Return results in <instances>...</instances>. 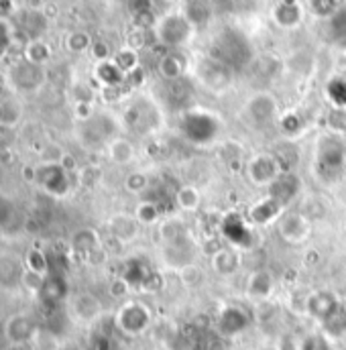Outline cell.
Returning <instances> with one entry per match:
<instances>
[{"label": "cell", "mask_w": 346, "mask_h": 350, "mask_svg": "<svg viewBox=\"0 0 346 350\" xmlns=\"http://www.w3.org/2000/svg\"><path fill=\"white\" fill-rule=\"evenodd\" d=\"M90 350H114V340L106 332H96L90 340Z\"/></svg>", "instance_id": "obj_42"}, {"label": "cell", "mask_w": 346, "mask_h": 350, "mask_svg": "<svg viewBox=\"0 0 346 350\" xmlns=\"http://www.w3.org/2000/svg\"><path fill=\"white\" fill-rule=\"evenodd\" d=\"M279 126H281V131L285 133V135H297L300 131H302V118L295 114V112H289V114H283L281 116V120H279Z\"/></svg>", "instance_id": "obj_38"}, {"label": "cell", "mask_w": 346, "mask_h": 350, "mask_svg": "<svg viewBox=\"0 0 346 350\" xmlns=\"http://www.w3.org/2000/svg\"><path fill=\"white\" fill-rule=\"evenodd\" d=\"M37 334V322L29 314H12L4 322V338L12 347H25L29 345Z\"/></svg>", "instance_id": "obj_8"}, {"label": "cell", "mask_w": 346, "mask_h": 350, "mask_svg": "<svg viewBox=\"0 0 346 350\" xmlns=\"http://www.w3.org/2000/svg\"><path fill=\"white\" fill-rule=\"evenodd\" d=\"M304 189V183L302 179L297 177V174L293 172H283L279 175L269 187H267V196L273 198L275 202H279L283 208H287Z\"/></svg>", "instance_id": "obj_10"}, {"label": "cell", "mask_w": 346, "mask_h": 350, "mask_svg": "<svg viewBox=\"0 0 346 350\" xmlns=\"http://www.w3.org/2000/svg\"><path fill=\"white\" fill-rule=\"evenodd\" d=\"M124 187H127L131 193H143V191L149 187V177L143 174V172H133V174L127 175Z\"/></svg>", "instance_id": "obj_36"}, {"label": "cell", "mask_w": 346, "mask_h": 350, "mask_svg": "<svg viewBox=\"0 0 346 350\" xmlns=\"http://www.w3.org/2000/svg\"><path fill=\"white\" fill-rule=\"evenodd\" d=\"M206 350H226V340H224V336H220V334L212 336V338L206 342Z\"/></svg>", "instance_id": "obj_48"}, {"label": "cell", "mask_w": 346, "mask_h": 350, "mask_svg": "<svg viewBox=\"0 0 346 350\" xmlns=\"http://www.w3.org/2000/svg\"><path fill=\"white\" fill-rule=\"evenodd\" d=\"M179 133L194 145H208L218 135V120L204 112H185L179 120Z\"/></svg>", "instance_id": "obj_4"}, {"label": "cell", "mask_w": 346, "mask_h": 350, "mask_svg": "<svg viewBox=\"0 0 346 350\" xmlns=\"http://www.w3.org/2000/svg\"><path fill=\"white\" fill-rule=\"evenodd\" d=\"M328 126L332 129V133L341 135L345 133L346 129V112L343 108H334L330 114H328Z\"/></svg>", "instance_id": "obj_40"}, {"label": "cell", "mask_w": 346, "mask_h": 350, "mask_svg": "<svg viewBox=\"0 0 346 350\" xmlns=\"http://www.w3.org/2000/svg\"><path fill=\"white\" fill-rule=\"evenodd\" d=\"M273 155L277 157L283 172H293V165H297V151L293 145H281Z\"/></svg>", "instance_id": "obj_35"}, {"label": "cell", "mask_w": 346, "mask_h": 350, "mask_svg": "<svg viewBox=\"0 0 346 350\" xmlns=\"http://www.w3.org/2000/svg\"><path fill=\"white\" fill-rule=\"evenodd\" d=\"M191 33V23L181 14H170L157 25V41L168 47L181 45Z\"/></svg>", "instance_id": "obj_9"}, {"label": "cell", "mask_w": 346, "mask_h": 350, "mask_svg": "<svg viewBox=\"0 0 346 350\" xmlns=\"http://www.w3.org/2000/svg\"><path fill=\"white\" fill-rule=\"evenodd\" d=\"M345 230H346V224H345Z\"/></svg>", "instance_id": "obj_57"}, {"label": "cell", "mask_w": 346, "mask_h": 350, "mask_svg": "<svg viewBox=\"0 0 346 350\" xmlns=\"http://www.w3.org/2000/svg\"><path fill=\"white\" fill-rule=\"evenodd\" d=\"M273 287H275V279L273 275L267 271V269H257L253 271L249 277H247V293L253 297V299H267L271 293H273Z\"/></svg>", "instance_id": "obj_17"}, {"label": "cell", "mask_w": 346, "mask_h": 350, "mask_svg": "<svg viewBox=\"0 0 346 350\" xmlns=\"http://www.w3.org/2000/svg\"><path fill=\"white\" fill-rule=\"evenodd\" d=\"M283 350H285V349H283ZM291 350H302V349H291Z\"/></svg>", "instance_id": "obj_54"}, {"label": "cell", "mask_w": 346, "mask_h": 350, "mask_svg": "<svg viewBox=\"0 0 346 350\" xmlns=\"http://www.w3.org/2000/svg\"><path fill=\"white\" fill-rule=\"evenodd\" d=\"M43 72H41V66H35V64H31V62H23V64H16L14 68H12V82H14V86L21 88V90H33V88H37L41 84V80H33L31 76H41Z\"/></svg>", "instance_id": "obj_22"}, {"label": "cell", "mask_w": 346, "mask_h": 350, "mask_svg": "<svg viewBox=\"0 0 346 350\" xmlns=\"http://www.w3.org/2000/svg\"><path fill=\"white\" fill-rule=\"evenodd\" d=\"M185 18H187L189 23H204V21L208 18V10L204 8V4H200V2H191V4L187 6V14H185Z\"/></svg>", "instance_id": "obj_43"}, {"label": "cell", "mask_w": 346, "mask_h": 350, "mask_svg": "<svg viewBox=\"0 0 346 350\" xmlns=\"http://www.w3.org/2000/svg\"><path fill=\"white\" fill-rule=\"evenodd\" d=\"M92 53L98 62H108V55H110V49L106 43L98 41V43H92Z\"/></svg>", "instance_id": "obj_46"}, {"label": "cell", "mask_w": 346, "mask_h": 350, "mask_svg": "<svg viewBox=\"0 0 346 350\" xmlns=\"http://www.w3.org/2000/svg\"><path fill=\"white\" fill-rule=\"evenodd\" d=\"M66 45H68V49H70V51H74V53H82V51H86L88 47H92V41H90V35L84 33V31H74V33L68 37Z\"/></svg>", "instance_id": "obj_37"}, {"label": "cell", "mask_w": 346, "mask_h": 350, "mask_svg": "<svg viewBox=\"0 0 346 350\" xmlns=\"http://www.w3.org/2000/svg\"><path fill=\"white\" fill-rule=\"evenodd\" d=\"M129 291H131V285H129L122 277H118V279H116V281H112V285H110V293H112V297H124Z\"/></svg>", "instance_id": "obj_45"}, {"label": "cell", "mask_w": 346, "mask_h": 350, "mask_svg": "<svg viewBox=\"0 0 346 350\" xmlns=\"http://www.w3.org/2000/svg\"><path fill=\"white\" fill-rule=\"evenodd\" d=\"M330 350H336V349H332V347H330Z\"/></svg>", "instance_id": "obj_55"}, {"label": "cell", "mask_w": 346, "mask_h": 350, "mask_svg": "<svg viewBox=\"0 0 346 350\" xmlns=\"http://www.w3.org/2000/svg\"><path fill=\"white\" fill-rule=\"evenodd\" d=\"M328 96L332 98V102L336 104V106H346V82L345 80H341V78H336V80H332L330 84H328Z\"/></svg>", "instance_id": "obj_39"}, {"label": "cell", "mask_w": 346, "mask_h": 350, "mask_svg": "<svg viewBox=\"0 0 346 350\" xmlns=\"http://www.w3.org/2000/svg\"><path fill=\"white\" fill-rule=\"evenodd\" d=\"M14 12V0H0V21H6Z\"/></svg>", "instance_id": "obj_49"}, {"label": "cell", "mask_w": 346, "mask_h": 350, "mask_svg": "<svg viewBox=\"0 0 346 350\" xmlns=\"http://www.w3.org/2000/svg\"><path fill=\"white\" fill-rule=\"evenodd\" d=\"M149 324H151V310L137 299L124 301L114 316V328L127 336L143 334L149 328Z\"/></svg>", "instance_id": "obj_3"}, {"label": "cell", "mask_w": 346, "mask_h": 350, "mask_svg": "<svg viewBox=\"0 0 346 350\" xmlns=\"http://www.w3.org/2000/svg\"><path fill=\"white\" fill-rule=\"evenodd\" d=\"M183 234H187V232H185L183 224H181L179 220H175V218H165V220L159 224V237H161L163 247L175 243V241L181 239Z\"/></svg>", "instance_id": "obj_30"}, {"label": "cell", "mask_w": 346, "mask_h": 350, "mask_svg": "<svg viewBox=\"0 0 346 350\" xmlns=\"http://www.w3.org/2000/svg\"><path fill=\"white\" fill-rule=\"evenodd\" d=\"M277 114V102L269 94H259L249 102V116L255 122H269Z\"/></svg>", "instance_id": "obj_21"}, {"label": "cell", "mask_w": 346, "mask_h": 350, "mask_svg": "<svg viewBox=\"0 0 346 350\" xmlns=\"http://www.w3.org/2000/svg\"><path fill=\"white\" fill-rule=\"evenodd\" d=\"M200 202H202V196L198 191V187L194 185H181L177 187V191L173 193V204L175 208L183 210V212H194L200 208Z\"/></svg>", "instance_id": "obj_24"}, {"label": "cell", "mask_w": 346, "mask_h": 350, "mask_svg": "<svg viewBox=\"0 0 346 350\" xmlns=\"http://www.w3.org/2000/svg\"><path fill=\"white\" fill-rule=\"evenodd\" d=\"M135 218L139 220L141 226H149V224H155L159 218H161V210L157 206V202L153 200H143L137 210H135Z\"/></svg>", "instance_id": "obj_28"}, {"label": "cell", "mask_w": 346, "mask_h": 350, "mask_svg": "<svg viewBox=\"0 0 346 350\" xmlns=\"http://www.w3.org/2000/svg\"><path fill=\"white\" fill-rule=\"evenodd\" d=\"M108 228H110L112 239H116L120 245H129V243H133L139 237L141 224H139V220L133 214L120 212V214H114L108 220Z\"/></svg>", "instance_id": "obj_14"}, {"label": "cell", "mask_w": 346, "mask_h": 350, "mask_svg": "<svg viewBox=\"0 0 346 350\" xmlns=\"http://www.w3.org/2000/svg\"><path fill=\"white\" fill-rule=\"evenodd\" d=\"M310 6L318 16H330L336 10L338 0H310Z\"/></svg>", "instance_id": "obj_41"}, {"label": "cell", "mask_w": 346, "mask_h": 350, "mask_svg": "<svg viewBox=\"0 0 346 350\" xmlns=\"http://www.w3.org/2000/svg\"><path fill=\"white\" fill-rule=\"evenodd\" d=\"M343 340H345V342H346V336H345V338H343Z\"/></svg>", "instance_id": "obj_56"}, {"label": "cell", "mask_w": 346, "mask_h": 350, "mask_svg": "<svg viewBox=\"0 0 346 350\" xmlns=\"http://www.w3.org/2000/svg\"><path fill=\"white\" fill-rule=\"evenodd\" d=\"M338 306H341L338 297H336L332 291H326V289L310 293V295L306 297V304H304L306 314H308L310 318L318 320L320 324H322L324 320H328V318L338 310Z\"/></svg>", "instance_id": "obj_11"}, {"label": "cell", "mask_w": 346, "mask_h": 350, "mask_svg": "<svg viewBox=\"0 0 346 350\" xmlns=\"http://www.w3.org/2000/svg\"><path fill=\"white\" fill-rule=\"evenodd\" d=\"M220 232H222V237L232 247H241V249L253 247V230H251V224H249L247 216H243L241 212L226 214L220 220Z\"/></svg>", "instance_id": "obj_7"}, {"label": "cell", "mask_w": 346, "mask_h": 350, "mask_svg": "<svg viewBox=\"0 0 346 350\" xmlns=\"http://www.w3.org/2000/svg\"><path fill=\"white\" fill-rule=\"evenodd\" d=\"M304 262H306L308 267H312V265H318V262H320V251H316V249H310V251L306 253V257H304Z\"/></svg>", "instance_id": "obj_50"}, {"label": "cell", "mask_w": 346, "mask_h": 350, "mask_svg": "<svg viewBox=\"0 0 346 350\" xmlns=\"http://www.w3.org/2000/svg\"><path fill=\"white\" fill-rule=\"evenodd\" d=\"M314 170L324 181H338L346 172V143L343 135L324 133L314 151Z\"/></svg>", "instance_id": "obj_1"}, {"label": "cell", "mask_w": 346, "mask_h": 350, "mask_svg": "<svg viewBox=\"0 0 346 350\" xmlns=\"http://www.w3.org/2000/svg\"><path fill=\"white\" fill-rule=\"evenodd\" d=\"M74 249L82 255H92L100 249V237L94 228H82L74 234Z\"/></svg>", "instance_id": "obj_26"}, {"label": "cell", "mask_w": 346, "mask_h": 350, "mask_svg": "<svg viewBox=\"0 0 346 350\" xmlns=\"http://www.w3.org/2000/svg\"><path fill=\"white\" fill-rule=\"evenodd\" d=\"M247 326H249V314L239 306L224 308L218 318V330H220V336H224V338L245 332Z\"/></svg>", "instance_id": "obj_15"}, {"label": "cell", "mask_w": 346, "mask_h": 350, "mask_svg": "<svg viewBox=\"0 0 346 350\" xmlns=\"http://www.w3.org/2000/svg\"><path fill=\"white\" fill-rule=\"evenodd\" d=\"M283 212H285V208H283L279 202H275L273 198L267 196V198L259 200L255 206L249 208L247 220H249V224H253V226H265V224L277 222L279 216H281Z\"/></svg>", "instance_id": "obj_13"}, {"label": "cell", "mask_w": 346, "mask_h": 350, "mask_svg": "<svg viewBox=\"0 0 346 350\" xmlns=\"http://www.w3.org/2000/svg\"><path fill=\"white\" fill-rule=\"evenodd\" d=\"M145 35H147V29H139V27H137V29L129 35V47L135 49V51H139L141 47H145V45H147V37H145Z\"/></svg>", "instance_id": "obj_44"}, {"label": "cell", "mask_w": 346, "mask_h": 350, "mask_svg": "<svg viewBox=\"0 0 346 350\" xmlns=\"http://www.w3.org/2000/svg\"><path fill=\"white\" fill-rule=\"evenodd\" d=\"M210 265L214 269V273L222 275V277H228V275H235L241 267V257L237 251L232 249H226L222 247L220 251H216L212 257H210Z\"/></svg>", "instance_id": "obj_20"}, {"label": "cell", "mask_w": 346, "mask_h": 350, "mask_svg": "<svg viewBox=\"0 0 346 350\" xmlns=\"http://www.w3.org/2000/svg\"><path fill=\"white\" fill-rule=\"evenodd\" d=\"M118 68H120V72H124V74H131L133 70H137L139 68V57H137V51L135 49H131V47H127V49H120L116 55H114V59H112Z\"/></svg>", "instance_id": "obj_34"}, {"label": "cell", "mask_w": 346, "mask_h": 350, "mask_svg": "<svg viewBox=\"0 0 346 350\" xmlns=\"http://www.w3.org/2000/svg\"><path fill=\"white\" fill-rule=\"evenodd\" d=\"M183 70H185V59L179 57V55H175V53L165 55V57L159 62V72H161V76L168 78V80H179L181 74H183Z\"/></svg>", "instance_id": "obj_29"}, {"label": "cell", "mask_w": 346, "mask_h": 350, "mask_svg": "<svg viewBox=\"0 0 346 350\" xmlns=\"http://www.w3.org/2000/svg\"><path fill=\"white\" fill-rule=\"evenodd\" d=\"M177 275H179V281H181L185 287H189V289H191V287H198V285L204 281V271H202V267L196 265V262H189V265L177 269Z\"/></svg>", "instance_id": "obj_33"}, {"label": "cell", "mask_w": 346, "mask_h": 350, "mask_svg": "<svg viewBox=\"0 0 346 350\" xmlns=\"http://www.w3.org/2000/svg\"><path fill=\"white\" fill-rule=\"evenodd\" d=\"M151 275H153V269L149 267V262L143 259H131L124 262L120 277L131 285V289H143Z\"/></svg>", "instance_id": "obj_18"}, {"label": "cell", "mask_w": 346, "mask_h": 350, "mask_svg": "<svg viewBox=\"0 0 346 350\" xmlns=\"http://www.w3.org/2000/svg\"><path fill=\"white\" fill-rule=\"evenodd\" d=\"M68 295V283L62 275H47L39 285V297L47 304L64 301Z\"/></svg>", "instance_id": "obj_19"}, {"label": "cell", "mask_w": 346, "mask_h": 350, "mask_svg": "<svg viewBox=\"0 0 346 350\" xmlns=\"http://www.w3.org/2000/svg\"><path fill=\"white\" fill-rule=\"evenodd\" d=\"M49 55H51V49L47 47V43H43L39 39L31 41L25 49V59L35 64V66H43L49 59Z\"/></svg>", "instance_id": "obj_32"}, {"label": "cell", "mask_w": 346, "mask_h": 350, "mask_svg": "<svg viewBox=\"0 0 346 350\" xmlns=\"http://www.w3.org/2000/svg\"><path fill=\"white\" fill-rule=\"evenodd\" d=\"M10 43V31H8V25L6 21H0V55L4 53V49L8 47Z\"/></svg>", "instance_id": "obj_47"}, {"label": "cell", "mask_w": 346, "mask_h": 350, "mask_svg": "<svg viewBox=\"0 0 346 350\" xmlns=\"http://www.w3.org/2000/svg\"><path fill=\"white\" fill-rule=\"evenodd\" d=\"M72 314L80 322H94L102 314V304L94 293H78L72 299Z\"/></svg>", "instance_id": "obj_16"}, {"label": "cell", "mask_w": 346, "mask_h": 350, "mask_svg": "<svg viewBox=\"0 0 346 350\" xmlns=\"http://www.w3.org/2000/svg\"><path fill=\"white\" fill-rule=\"evenodd\" d=\"M84 124V141L90 147H108L116 139V124L108 116H92Z\"/></svg>", "instance_id": "obj_12"}, {"label": "cell", "mask_w": 346, "mask_h": 350, "mask_svg": "<svg viewBox=\"0 0 346 350\" xmlns=\"http://www.w3.org/2000/svg\"><path fill=\"white\" fill-rule=\"evenodd\" d=\"M245 174L255 185L269 187L279 175L283 174V170L273 153H259L245 163Z\"/></svg>", "instance_id": "obj_6"}, {"label": "cell", "mask_w": 346, "mask_h": 350, "mask_svg": "<svg viewBox=\"0 0 346 350\" xmlns=\"http://www.w3.org/2000/svg\"><path fill=\"white\" fill-rule=\"evenodd\" d=\"M96 76L106 88L120 86L124 82V78H127V74L120 72V68L114 62H100L98 70H96Z\"/></svg>", "instance_id": "obj_25"}, {"label": "cell", "mask_w": 346, "mask_h": 350, "mask_svg": "<svg viewBox=\"0 0 346 350\" xmlns=\"http://www.w3.org/2000/svg\"><path fill=\"white\" fill-rule=\"evenodd\" d=\"M108 157H110V161L116 163V165H129V163L135 161L137 151H135V145H133L129 139L116 137V139L108 145Z\"/></svg>", "instance_id": "obj_23"}, {"label": "cell", "mask_w": 346, "mask_h": 350, "mask_svg": "<svg viewBox=\"0 0 346 350\" xmlns=\"http://www.w3.org/2000/svg\"><path fill=\"white\" fill-rule=\"evenodd\" d=\"M300 18H302V10H300L297 4H283V2H281V4L275 8V21H277L281 27H293V25L300 23Z\"/></svg>", "instance_id": "obj_31"}, {"label": "cell", "mask_w": 346, "mask_h": 350, "mask_svg": "<svg viewBox=\"0 0 346 350\" xmlns=\"http://www.w3.org/2000/svg\"><path fill=\"white\" fill-rule=\"evenodd\" d=\"M322 328L324 332L330 336V338H345L346 336V308L341 304L338 310L322 322Z\"/></svg>", "instance_id": "obj_27"}, {"label": "cell", "mask_w": 346, "mask_h": 350, "mask_svg": "<svg viewBox=\"0 0 346 350\" xmlns=\"http://www.w3.org/2000/svg\"><path fill=\"white\" fill-rule=\"evenodd\" d=\"M275 224H277L281 239L287 245H304L312 237V220L306 218L302 212L285 210Z\"/></svg>", "instance_id": "obj_5"}, {"label": "cell", "mask_w": 346, "mask_h": 350, "mask_svg": "<svg viewBox=\"0 0 346 350\" xmlns=\"http://www.w3.org/2000/svg\"><path fill=\"white\" fill-rule=\"evenodd\" d=\"M259 350H279V349H275V347H263V349Z\"/></svg>", "instance_id": "obj_52"}, {"label": "cell", "mask_w": 346, "mask_h": 350, "mask_svg": "<svg viewBox=\"0 0 346 350\" xmlns=\"http://www.w3.org/2000/svg\"><path fill=\"white\" fill-rule=\"evenodd\" d=\"M62 350H78V349H76V347H74V345H68V347H66V349H62Z\"/></svg>", "instance_id": "obj_51"}, {"label": "cell", "mask_w": 346, "mask_h": 350, "mask_svg": "<svg viewBox=\"0 0 346 350\" xmlns=\"http://www.w3.org/2000/svg\"><path fill=\"white\" fill-rule=\"evenodd\" d=\"M35 183L53 198H66L72 191V172L64 161L47 159L35 167Z\"/></svg>", "instance_id": "obj_2"}, {"label": "cell", "mask_w": 346, "mask_h": 350, "mask_svg": "<svg viewBox=\"0 0 346 350\" xmlns=\"http://www.w3.org/2000/svg\"><path fill=\"white\" fill-rule=\"evenodd\" d=\"M343 139H345V143H346V129H345V133H343Z\"/></svg>", "instance_id": "obj_53"}]
</instances>
